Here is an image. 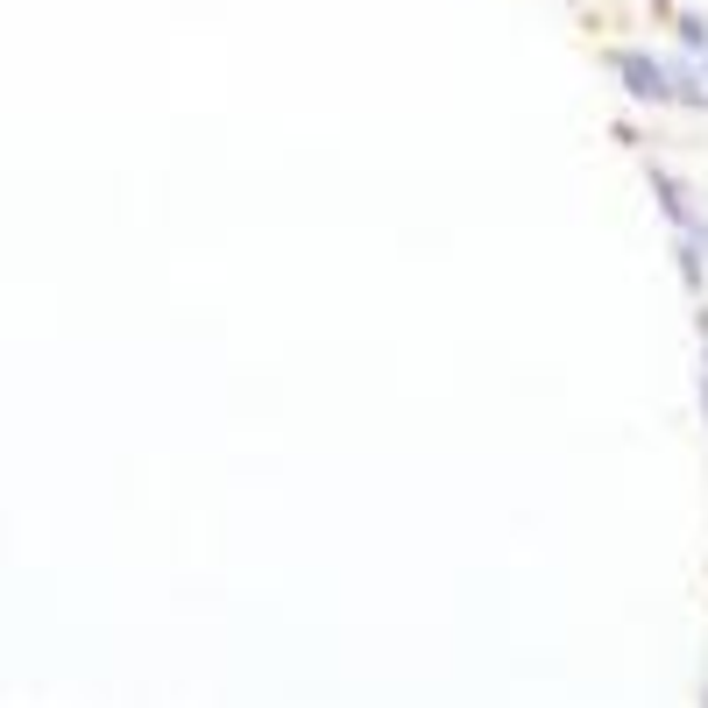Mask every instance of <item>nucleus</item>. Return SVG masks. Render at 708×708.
I'll return each instance as SVG.
<instances>
[{
  "label": "nucleus",
  "instance_id": "obj_1",
  "mask_svg": "<svg viewBox=\"0 0 708 708\" xmlns=\"http://www.w3.org/2000/svg\"><path fill=\"white\" fill-rule=\"evenodd\" d=\"M624 79H630V92H645V100H666L659 64H645V57H624Z\"/></svg>",
  "mask_w": 708,
  "mask_h": 708
}]
</instances>
